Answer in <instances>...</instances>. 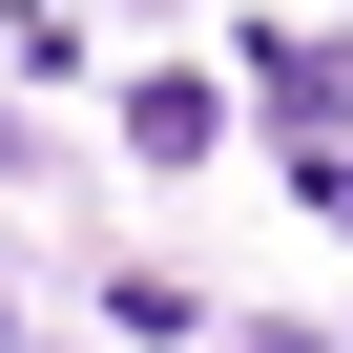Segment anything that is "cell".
<instances>
[{"label":"cell","mask_w":353,"mask_h":353,"mask_svg":"<svg viewBox=\"0 0 353 353\" xmlns=\"http://www.w3.org/2000/svg\"><path fill=\"white\" fill-rule=\"evenodd\" d=\"M312 188H332V229H353V145H312Z\"/></svg>","instance_id":"obj_3"},{"label":"cell","mask_w":353,"mask_h":353,"mask_svg":"<svg viewBox=\"0 0 353 353\" xmlns=\"http://www.w3.org/2000/svg\"><path fill=\"white\" fill-rule=\"evenodd\" d=\"M125 145H145V166H208V145H229V83H188V63L125 83Z\"/></svg>","instance_id":"obj_2"},{"label":"cell","mask_w":353,"mask_h":353,"mask_svg":"<svg viewBox=\"0 0 353 353\" xmlns=\"http://www.w3.org/2000/svg\"><path fill=\"white\" fill-rule=\"evenodd\" d=\"M250 83H270V125H291V145H332V125H353V63H332V42H291V21H250Z\"/></svg>","instance_id":"obj_1"}]
</instances>
